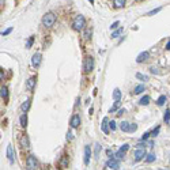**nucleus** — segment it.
<instances>
[{
    "label": "nucleus",
    "mask_w": 170,
    "mask_h": 170,
    "mask_svg": "<svg viewBox=\"0 0 170 170\" xmlns=\"http://www.w3.org/2000/svg\"><path fill=\"white\" fill-rule=\"evenodd\" d=\"M163 121H165V122L170 121V109H166L165 114H163Z\"/></svg>",
    "instance_id": "cd10ccee"
},
{
    "label": "nucleus",
    "mask_w": 170,
    "mask_h": 170,
    "mask_svg": "<svg viewBox=\"0 0 170 170\" xmlns=\"http://www.w3.org/2000/svg\"><path fill=\"white\" fill-rule=\"evenodd\" d=\"M12 32V27H10V29H7V30H4V32H2V36L3 37H6V36H8L10 33Z\"/></svg>",
    "instance_id": "f704fd0d"
},
{
    "label": "nucleus",
    "mask_w": 170,
    "mask_h": 170,
    "mask_svg": "<svg viewBox=\"0 0 170 170\" xmlns=\"http://www.w3.org/2000/svg\"><path fill=\"white\" fill-rule=\"evenodd\" d=\"M166 49H168V50H170V41H169L168 44H166Z\"/></svg>",
    "instance_id": "a18cd8bd"
},
{
    "label": "nucleus",
    "mask_w": 170,
    "mask_h": 170,
    "mask_svg": "<svg viewBox=\"0 0 170 170\" xmlns=\"http://www.w3.org/2000/svg\"><path fill=\"white\" fill-rule=\"evenodd\" d=\"M88 36H91V29H87L86 32H84V34H83V38L87 41L88 38H90V37H88Z\"/></svg>",
    "instance_id": "473e14b6"
},
{
    "label": "nucleus",
    "mask_w": 170,
    "mask_h": 170,
    "mask_svg": "<svg viewBox=\"0 0 170 170\" xmlns=\"http://www.w3.org/2000/svg\"><path fill=\"white\" fill-rule=\"evenodd\" d=\"M100 152H101V146L98 143H95V148H94V156L95 159H100Z\"/></svg>",
    "instance_id": "5701e85b"
},
{
    "label": "nucleus",
    "mask_w": 170,
    "mask_h": 170,
    "mask_svg": "<svg viewBox=\"0 0 170 170\" xmlns=\"http://www.w3.org/2000/svg\"><path fill=\"white\" fill-rule=\"evenodd\" d=\"M36 80H37L36 76H32L29 80H27L26 87H27V90H29V91H33V90H34V86H36Z\"/></svg>",
    "instance_id": "ddd939ff"
},
{
    "label": "nucleus",
    "mask_w": 170,
    "mask_h": 170,
    "mask_svg": "<svg viewBox=\"0 0 170 170\" xmlns=\"http://www.w3.org/2000/svg\"><path fill=\"white\" fill-rule=\"evenodd\" d=\"M94 68V59L91 56H87L86 59H84V63H83V71L84 74H88L91 72Z\"/></svg>",
    "instance_id": "7ed1b4c3"
},
{
    "label": "nucleus",
    "mask_w": 170,
    "mask_h": 170,
    "mask_svg": "<svg viewBox=\"0 0 170 170\" xmlns=\"http://www.w3.org/2000/svg\"><path fill=\"white\" fill-rule=\"evenodd\" d=\"M106 154H108L109 156H110V158H112V156H113V152H112L110 150H108V151H106Z\"/></svg>",
    "instance_id": "c03bdc74"
},
{
    "label": "nucleus",
    "mask_w": 170,
    "mask_h": 170,
    "mask_svg": "<svg viewBox=\"0 0 170 170\" xmlns=\"http://www.w3.org/2000/svg\"><path fill=\"white\" fill-rule=\"evenodd\" d=\"M70 125L71 128H78L80 125V117L78 114H74L72 117H71V121H70Z\"/></svg>",
    "instance_id": "9d476101"
},
{
    "label": "nucleus",
    "mask_w": 170,
    "mask_h": 170,
    "mask_svg": "<svg viewBox=\"0 0 170 170\" xmlns=\"http://www.w3.org/2000/svg\"><path fill=\"white\" fill-rule=\"evenodd\" d=\"M30 104H32V101H30V100H26V101L23 102L22 105H20V110H22V113H26V112L29 110Z\"/></svg>",
    "instance_id": "f3484780"
},
{
    "label": "nucleus",
    "mask_w": 170,
    "mask_h": 170,
    "mask_svg": "<svg viewBox=\"0 0 170 170\" xmlns=\"http://www.w3.org/2000/svg\"><path fill=\"white\" fill-rule=\"evenodd\" d=\"M148 57H150V53L148 52H142L138 57H136V61H138V63H143V61H146Z\"/></svg>",
    "instance_id": "4468645a"
},
{
    "label": "nucleus",
    "mask_w": 170,
    "mask_h": 170,
    "mask_svg": "<svg viewBox=\"0 0 170 170\" xmlns=\"http://www.w3.org/2000/svg\"><path fill=\"white\" fill-rule=\"evenodd\" d=\"M19 142H20V146H22V147H29V146H30V143H29V138H27L26 135H22V136H20Z\"/></svg>",
    "instance_id": "dca6fc26"
},
{
    "label": "nucleus",
    "mask_w": 170,
    "mask_h": 170,
    "mask_svg": "<svg viewBox=\"0 0 170 170\" xmlns=\"http://www.w3.org/2000/svg\"><path fill=\"white\" fill-rule=\"evenodd\" d=\"M59 166H60L61 169H67L68 168V156L67 155L61 156V159H60V162H59Z\"/></svg>",
    "instance_id": "2eb2a0df"
},
{
    "label": "nucleus",
    "mask_w": 170,
    "mask_h": 170,
    "mask_svg": "<svg viewBox=\"0 0 170 170\" xmlns=\"http://www.w3.org/2000/svg\"><path fill=\"white\" fill-rule=\"evenodd\" d=\"M120 34H122V27H120V29H117L116 32L112 33V38H117Z\"/></svg>",
    "instance_id": "c756f323"
},
{
    "label": "nucleus",
    "mask_w": 170,
    "mask_h": 170,
    "mask_svg": "<svg viewBox=\"0 0 170 170\" xmlns=\"http://www.w3.org/2000/svg\"><path fill=\"white\" fill-rule=\"evenodd\" d=\"M105 166H106V169H120V159L112 156V158L106 162V165Z\"/></svg>",
    "instance_id": "39448f33"
},
{
    "label": "nucleus",
    "mask_w": 170,
    "mask_h": 170,
    "mask_svg": "<svg viewBox=\"0 0 170 170\" xmlns=\"http://www.w3.org/2000/svg\"><path fill=\"white\" fill-rule=\"evenodd\" d=\"M159 11H161V7H159V8H155V10H152V11H150L147 15H155V14H158Z\"/></svg>",
    "instance_id": "e433bc0d"
},
{
    "label": "nucleus",
    "mask_w": 170,
    "mask_h": 170,
    "mask_svg": "<svg viewBox=\"0 0 170 170\" xmlns=\"http://www.w3.org/2000/svg\"><path fill=\"white\" fill-rule=\"evenodd\" d=\"M113 98H114V101H117V100H120V98H121V91L118 90V88H114V91H113Z\"/></svg>",
    "instance_id": "bb28decb"
},
{
    "label": "nucleus",
    "mask_w": 170,
    "mask_h": 170,
    "mask_svg": "<svg viewBox=\"0 0 170 170\" xmlns=\"http://www.w3.org/2000/svg\"><path fill=\"white\" fill-rule=\"evenodd\" d=\"M72 139H74V135H72V132H68V134H67V140L70 142V140H72Z\"/></svg>",
    "instance_id": "a19ab883"
},
{
    "label": "nucleus",
    "mask_w": 170,
    "mask_h": 170,
    "mask_svg": "<svg viewBox=\"0 0 170 170\" xmlns=\"http://www.w3.org/2000/svg\"><path fill=\"white\" fill-rule=\"evenodd\" d=\"M109 127H110L112 131H116V128H117V125H116L114 121H109Z\"/></svg>",
    "instance_id": "72a5a7b5"
},
{
    "label": "nucleus",
    "mask_w": 170,
    "mask_h": 170,
    "mask_svg": "<svg viewBox=\"0 0 170 170\" xmlns=\"http://www.w3.org/2000/svg\"><path fill=\"white\" fill-rule=\"evenodd\" d=\"M138 2H142V0H138Z\"/></svg>",
    "instance_id": "de8ad7c7"
},
{
    "label": "nucleus",
    "mask_w": 170,
    "mask_h": 170,
    "mask_svg": "<svg viewBox=\"0 0 170 170\" xmlns=\"http://www.w3.org/2000/svg\"><path fill=\"white\" fill-rule=\"evenodd\" d=\"M146 155H147V154H146V150L144 148H138V150H136V152H135V162L142 161Z\"/></svg>",
    "instance_id": "1a4fd4ad"
},
{
    "label": "nucleus",
    "mask_w": 170,
    "mask_h": 170,
    "mask_svg": "<svg viewBox=\"0 0 170 170\" xmlns=\"http://www.w3.org/2000/svg\"><path fill=\"white\" fill-rule=\"evenodd\" d=\"M7 158H8L10 163H14V161H15V152H14V148L11 144L7 146Z\"/></svg>",
    "instance_id": "6e6552de"
},
{
    "label": "nucleus",
    "mask_w": 170,
    "mask_h": 170,
    "mask_svg": "<svg viewBox=\"0 0 170 170\" xmlns=\"http://www.w3.org/2000/svg\"><path fill=\"white\" fill-rule=\"evenodd\" d=\"M166 102V95H161V97L158 98V101H156V104H158V106H163Z\"/></svg>",
    "instance_id": "a878e982"
},
{
    "label": "nucleus",
    "mask_w": 170,
    "mask_h": 170,
    "mask_svg": "<svg viewBox=\"0 0 170 170\" xmlns=\"http://www.w3.org/2000/svg\"><path fill=\"white\" fill-rule=\"evenodd\" d=\"M150 100H151V98H150L148 95H144V97H143V98H140V101H139V104H140V105H143V106H147V105L150 104Z\"/></svg>",
    "instance_id": "412c9836"
},
{
    "label": "nucleus",
    "mask_w": 170,
    "mask_h": 170,
    "mask_svg": "<svg viewBox=\"0 0 170 170\" xmlns=\"http://www.w3.org/2000/svg\"><path fill=\"white\" fill-rule=\"evenodd\" d=\"M125 6V0H113V7L114 8H121Z\"/></svg>",
    "instance_id": "aec40b11"
},
{
    "label": "nucleus",
    "mask_w": 170,
    "mask_h": 170,
    "mask_svg": "<svg viewBox=\"0 0 170 170\" xmlns=\"http://www.w3.org/2000/svg\"><path fill=\"white\" fill-rule=\"evenodd\" d=\"M136 147H138V148H144L146 147V143H138V144H136Z\"/></svg>",
    "instance_id": "79ce46f5"
},
{
    "label": "nucleus",
    "mask_w": 170,
    "mask_h": 170,
    "mask_svg": "<svg viewBox=\"0 0 170 170\" xmlns=\"http://www.w3.org/2000/svg\"><path fill=\"white\" fill-rule=\"evenodd\" d=\"M148 136H151V134H150V132H144V134H143V136H142V140H147Z\"/></svg>",
    "instance_id": "58836bf2"
},
{
    "label": "nucleus",
    "mask_w": 170,
    "mask_h": 170,
    "mask_svg": "<svg viewBox=\"0 0 170 170\" xmlns=\"http://www.w3.org/2000/svg\"><path fill=\"white\" fill-rule=\"evenodd\" d=\"M128 150H129V144H127V143H125V144H122V147L118 148V151L116 152L114 156H116L117 159H122V156H124V154L128 151Z\"/></svg>",
    "instance_id": "423d86ee"
},
{
    "label": "nucleus",
    "mask_w": 170,
    "mask_h": 170,
    "mask_svg": "<svg viewBox=\"0 0 170 170\" xmlns=\"http://www.w3.org/2000/svg\"><path fill=\"white\" fill-rule=\"evenodd\" d=\"M41 60H42V56H41V53H34L33 57H32V66L34 68H38L40 64H41Z\"/></svg>",
    "instance_id": "0eeeda50"
},
{
    "label": "nucleus",
    "mask_w": 170,
    "mask_h": 170,
    "mask_svg": "<svg viewBox=\"0 0 170 170\" xmlns=\"http://www.w3.org/2000/svg\"><path fill=\"white\" fill-rule=\"evenodd\" d=\"M90 156H91V148H90V146H86L84 147V158H83V162L86 166L90 163Z\"/></svg>",
    "instance_id": "9b49d317"
},
{
    "label": "nucleus",
    "mask_w": 170,
    "mask_h": 170,
    "mask_svg": "<svg viewBox=\"0 0 170 170\" xmlns=\"http://www.w3.org/2000/svg\"><path fill=\"white\" fill-rule=\"evenodd\" d=\"M154 161H155V155L154 154L146 155V162H147V163H151V162H154Z\"/></svg>",
    "instance_id": "7c9ffc66"
},
{
    "label": "nucleus",
    "mask_w": 170,
    "mask_h": 170,
    "mask_svg": "<svg viewBox=\"0 0 170 170\" xmlns=\"http://www.w3.org/2000/svg\"><path fill=\"white\" fill-rule=\"evenodd\" d=\"M118 25H120V22H118V20H117V22H114V23H112L110 30H116V29H117V27H118Z\"/></svg>",
    "instance_id": "4c0bfd02"
},
{
    "label": "nucleus",
    "mask_w": 170,
    "mask_h": 170,
    "mask_svg": "<svg viewBox=\"0 0 170 170\" xmlns=\"http://www.w3.org/2000/svg\"><path fill=\"white\" fill-rule=\"evenodd\" d=\"M125 113V109H118V112H117V116L120 117V116H122Z\"/></svg>",
    "instance_id": "37998d69"
},
{
    "label": "nucleus",
    "mask_w": 170,
    "mask_h": 170,
    "mask_svg": "<svg viewBox=\"0 0 170 170\" xmlns=\"http://www.w3.org/2000/svg\"><path fill=\"white\" fill-rule=\"evenodd\" d=\"M88 2H90V3H91V4H93V3H94V0H88Z\"/></svg>",
    "instance_id": "49530a36"
},
{
    "label": "nucleus",
    "mask_w": 170,
    "mask_h": 170,
    "mask_svg": "<svg viewBox=\"0 0 170 170\" xmlns=\"http://www.w3.org/2000/svg\"><path fill=\"white\" fill-rule=\"evenodd\" d=\"M56 15H54L53 12H46L45 15L42 16V25L45 27H52L54 25V22H56Z\"/></svg>",
    "instance_id": "f03ea898"
},
{
    "label": "nucleus",
    "mask_w": 170,
    "mask_h": 170,
    "mask_svg": "<svg viewBox=\"0 0 170 170\" xmlns=\"http://www.w3.org/2000/svg\"><path fill=\"white\" fill-rule=\"evenodd\" d=\"M38 166V162H37V158L34 155H29L26 159V169L29 170H33V169H37Z\"/></svg>",
    "instance_id": "20e7f679"
},
{
    "label": "nucleus",
    "mask_w": 170,
    "mask_h": 170,
    "mask_svg": "<svg viewBox=\"0 0 170 170\" xmlns=\"http://www.w3.org/2000/svg\"><path fill=\"white\" fill-rule=\"evenodd\" d=\"M118 106H120V100L114 101L113 106H112L110 109H109V113H114V112H116V110H117V109H118Z\"/></svg>",
    "instance_id": "b1692460"
},
{
    "label": "nucleus",
    "mask_w": 170,
    "mask_h": 170,
    "mask_svg": "<svg viewBox=\"0 0 170 170\" xmlns=\"http://www.w3.org/2000/svg\"><path fill=\"white\" fill-rule=\"evenodd\" d=\"M84 25H86V19H84L83 15H76L72 20V29L75 30V32H80V30H83Z\"/></svg>",
    "instance_id": "f257e3e1"
},
{
    "label": "nucleus",
    "mask_w": 170,
    "mask_h": 170,
    "mask_svg": "<svg viewBox=\"0 0 170 170\" xmlns=\"http://www.w3.org/2000/svg\"><path fill=\"white\" fill-rule=\"evenodd\" d=\"M101 128H102V132H104L105 135H108L109 132H110V131H109V128H110V127H109L108 117H104V120H102V124H101Z\"/></svg>",
    "instance_id": "f8f14e48"
},
{
    "label": "nucleus",
    "mask_w": 170,
    "mask_h": 170,
    "mask_svg": "<svg viewBox=\"0 0 170 170\" xmlns=\"http://www.w3.org/2000/svg\"><path fill=\"white\" fill-rule=\"evenodd\" d=\"M136 78H138L139 80H143V82L148 80V76H147V75H143V74H140V72H138V74H136Z\"/></svg>",
    "instance_id": "c85d7f7f"
},
{
    "label": "nucleus",
    "mask_w": 170,
    "mask_h": 170,
    "mask_svg": "<svg viewBox=\"0 0 170 170\" xmlns=\"http://www.w3.org/2000/svg\"><path fill=\"white\" fill-rule=\"evenodd\" d=\"M120 128L122 132H129V128H131V124H129L128 121H122L120 124Z\"/></svg>",
    "instance_id": "a211bd4d"
},
{
    "label": "nucleus",
    "mask_w": 170,
    "mask_h": 170,
    "mask_svg": "<svg viewBox=\"0 0 170 170\" xmlns=\"http://www.w3.org/2000/svg\"><path fill=\"white\" fill-rule=\"evenodd\" d=\"M138 129V125L136 124H131V128H129V132H135Z\"/></svg>",
    "instance_id": "ea45409f"
},
{
    "label": "nucleus",
    "mask_w": 170,
    "mask_h": 170,
    "mask_svg": "<svg viewBox=\"0 0 170 170\" xmlns=\"http://www.w3.org/2000/svg\"><path fill=\"white\" fill-rule=\"evenodd\" d=\"M0 95H2V98H4L6 101L8 100V88H7L6 86L2 87V90H0Z\"/></svg>",
    "instance_id": "6ab92c4d"
},
{
    "label": "nucleus",
    "mask_w": 170,
    "mask_h": 170,
    "mask_svg": "<svg viewBox=\"0 0 170 170\" xmlns=\"http://www.w3.org/2000/svg\"><path fill=\"white\" fill-rule=\"evenodd\" d=\"M20 125H22L23 128H26V125H27V114L26 113H22V116H20Z\"/></svg>",
    "instance_id": "4be33fe9"
},
{
    "label": "nucleus",
    "mask_w": 170,
    "mask_h": 170,
    "mask_svg": "<svg viewBox=\"0 0 170 170\" xmlns=\"http://www.w3.org/2000/svg\"><path fill=\"white\" fill-rule=\"evenodd\" d=\"M143 91H144V84H139L134 88V94H140Z\"/></svg>",
    "instance_id": "393cba45"
},
{
    "label": "nucleus",
    "mask_w": 170,
    "mask_h": 170,
    "mask_svg": "<svg viewBox=\"0 0 170 170\" xmlns=\"http://www.w3.org/2000/svg\"><path fill=\"white\" fill-rule=\"evenodd\" d=\"M33 42H34V37H29V40H27V44H26V48H32L33 45Z\"/></svg>",
    "instance_id": "2f4dec72"
},
{
    "label": "nucleus",
    "mask_w": 170,
    "mask_h": 170,
    "mask_svg": "<svg viewBox=\"0 0 170 170\" xmlns=\"http://www.w3.org/2000/svg\"><path fill=\"white\" fill-rule=\"evenodd\" d=\"M159 131H161V128H159V127H156V128L154 129V131H152V132H151V136H154V138H155V136H156V135H158V134H159Z\"/></svg>",
    "instance_id": "c9c22d12"
}]
</instances>
